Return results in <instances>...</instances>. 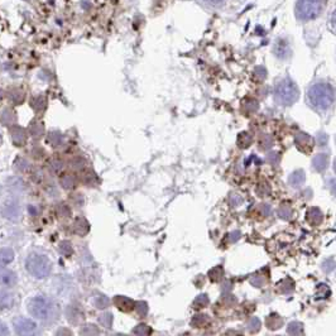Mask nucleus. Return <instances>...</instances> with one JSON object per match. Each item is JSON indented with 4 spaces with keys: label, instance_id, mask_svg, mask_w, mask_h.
Returning a JSON list of instances; mask_svg holds the SVG:
<instances>
[{
    "label": "nucleus",
    "instance_id": "25",
    "mask_svg": "<svg viewBox=\"0 0 336 336\" xmlns=\"http://www.w3.org/2000/svg\"><path fill=\"white\" fill-rule=\"evenodd\" d=\"M278 215H279V218H282V219H285V220H289L291 219V216H292V210H291V208L288 205H282L281 208H278Z\"/></svg>",
    "mask_w": 336,
    "mask_h": 336
},
{
    "label": "nucleus",
    "instance_id": "6",
    "mask_svg": "<svg viewBox=\"0 0 336 336\" xmlns=\"http://www.w3.org/2000/svg\"><path fill=\"white\" fill-rule=\"evenodd\" d=\"M13 326L18 336H41V329L38 325L27 317L14 319Z\"/></svg>",
    "mask_w": 336,
    "mask_h": 336
},
{
    "label": "nucleus",
    "instance_id": "22",
    "mask_svg": "<svg viewBox=\"0 0 336 336\" xmlns=\"http://www.w3.org/2000/svg\"><path fill=\"white\" fill-rule=\"evenodd\" d=\"M99 329L95 325H87L81 330V335L82 336H99Z\"/></svg>",
    "mask_w": 336,
    "mask_h": 336
},
{
    "label": "nucleus",
    "instance_id": "14",
    "mask_svg": "<svg viewBox=\"0 0 336 336\" xmlns=\"http://www.w3.org/2000/svg\"><path fill=\"white\" fill-rule=\"evenodd\" d=\"M14 304V296L9 292H0V310L12 308Z\"/></svg>",
    "mask_w": 336,
    "mask_h": 336
},
{
    "label": "nucleus",
    "instance_id": "20",
    "mask_svg": "<svg viewBox=\"0 0 336 336\" xmlns=\"http://www.w3.org/2000/svg\"><path fill=\"white\" fill-rule=\"evenodd\" d=\"M89 229H90V225L85 219H77L76 223H75V230H76L77 234H80V235H86Z\"/></svg>",
    "mask_w": 336,
    "mask_h": 336
},
{
    "label": "nucleus",
    "instance_id": "19",
    "mask_svg": "<svg viewBox=\"0 0 336 336\" xmlns=\"http://www.w3.org/2000/svg\"><path fill=\"white\" fill-rule=\"evenodd\" d=\"M152 329L145 323H139L133 329V336H151Z\"/></svg>",
    "mask_w": 336,
    "mask_h": 336
},
{
    "label": "nucleus",
    "instance_id": "34",
    "mask_svg": "<svg viewBox=\"0 0 336 336\" xmlns=\"http://www.w3.org/2000/svg\"><path fill=\"white\" fill-rule=\"evenodd\" d=\"M329 187L334 197H336V179H329Z\"/></svg>",
    "mask_w": 336,
    "mask_h": 336
},
{
    "label": "nucleus",
    "instance_id": "10",
    "mask_svg": "<svg viewBox=\"0 0 336 336\" xmlns=\"http://www.w3.org/2000/svg\"><path fill=\"white\" fill-rule=\"evenodd\" d=\"M295 143L301 152H310L312 149V145H314L312 144V139L308 135L304 134V133H301V134H298L296 137Z\"/></svg>",
    "mask_w": 336,
    "mask_h": 336
},
{
    "label": "nucleus",
    "instance_id": "28",
    "mask_svg": "<svg viewBox=\"0 0 336 336\" xmlns=\"http://www.w3.org/2000/svg\"><path fill=\"white\" fill-rule=\"evenodd\" d=\"M99 323L104 327H110L112 323V314H104L99 317Z\"/></svg>",
    "mask_w": 336,
    "mask_h": 336
},
{
    "label": "nucleus",
    "instance_id": "16",
    "mask_svg": "<svg viewBox=\"0 0 336 336\" xmlns=\"http://www.w3.org/2000/svg\"><path fill=\"white\" fill-rule=\"evenodd\" d=\"M66 315H67V320L71 321L72 323H79L80 321H82V319H83L82 312H81L79 308L74 307V306H70V307L67 308V312H66Z\"/></svg>",
    "mask_w": 336,
    "mask_h": 336
},
{
    "label": "nucleus",
    "instance_id": "18",
    "mask_svg": "<svg viewBox=\"0 0 336 336\" xmlns=\"http://www.w3.org/2000/svg\"><path fill=\"white\" fill-rule=\"evenodd\" d=\"M287 333L291 336H301L304 334V326H302L301 322L293 321V322L288 323Z\"/></svg>",
    "mask_w": 336,
    "mask_h": 336
},
{
    "label": "nucleus",
    "instance_id": "27",
    "mask_svg": "<svg viewBox=\"0 0 336 336\" xmlns=\"http://www.w3.org/2000/svg\"><path fill=\"white\" fill-rule=\"evenodd\" d=\"M75 178L72 176H64L61 178V185L64 186L66 190H70V189H74L75 187Z\"/></svg>",
    "mask_w": 336,
    "mask_h": 336
},
{
    "label": "nucleus",
    "instance_id": "7",
    "mask_svg": "<svg viewBox=\"0 0 336 336\" xmlns=\"http://www.w3.org/2000/svg\"><path fill=\"white\" fill-rule=\"evenodd\" d=\"M274 53L275 56L281 60L289 57L291 55V47L286 38H278L274 43Z\"/></svg>",
    "mask_w": 336,
    "mask_h": 336
},
{
    "label": "nucleus",
    "instance_id": "5",
    "mask_svg": "<svg viewBox=\"0 0 336 336\" xmlns=\"http://www.w3.org/2000/svg\"><path fill=\"white\" fill-rule=\"evenodd\" d=\"M326 0H297L296 16L298 19L310 20L322 13Z\"/></svg>",
    "mask_w": 336,
    "mask_h": 336
},
{
    "label": "nucleus",
    "instance_id": "12",
    "mask_svg": "<svg viewBox=\"0 0 336 336\" xmlns=\"http://www.w3.org/2000/svg\"><path fill=\"white\" fill-rule=\"evenodd\" d=\"M306 220L310 223L312 226H316V225H320L323 220V215L320 211V208H311L310 210L306 214Z\"/></svg>",
    "mask_w": 336,
    "mask_h": 336
},
{
    "label": "nucleus",
    "instance_id": "38",
    "mask_svg": "<svg viewBox=\"0 0 336 336\" xmlns=\"http://www.w3.org/2000/svg\"><path fill=\"white\" fill-rule=\"evenodd\" d=\"M205 1H208V4H212V5H219V4H221L224 0H205Z\"/></svg>",
    "mask_w": 336,
    "mask_h": 336
},
{
    "label": "nucleus",
    "instance_id": "30",
    "mask_svg": "<svg viewBox=\"0 0 336 336\" xmlns=\"http://www.w3.org/2000/svg\"><path fill=\"white\" fill-rule=\"evenodd\" d=\"M335 266L336 264L333 259H327L326 262L323 263V271H325V272H327V273L331 272V271L335 268Z\"/></svg>",
    "mask_w": 336,
    "mask_h": 336
},
{
    "label": "nucleus",
    "instance_id": "31",
    "mask_svg": "<svg viewBox=\"0 0 336 336\" xmlns=\"http://www.w3.org/2000/svg\"><path fill=\"white\" fill-rule=\"evenodd\" d=\"M259 326H260L259 320H258V319H252V321H250L249 323L250 331H258V330H259Z\"/></svg>",
    "mask_w": 336,
    "mask_h": 336
},
{
    "label": "nucleus",
    "instance_id": "37",
    "mask_svg": "<svg viewBox=\"0 0 336 336\" xmlns=\"http://www.w3.org/2000/svg\"><path fill=\"white\" fill-rule=\"evenodd\" d=\"M331 26L336 31V10L333 13V16H331Z\"/></svg>",
    "mask_w": 336,
    "mask_h": 336
},
{
    "label": "nucleus",
    "instance_id": "29",
    "mask_svg": "<svg viewBox=\"0 0 336 336\" xmlns=\"http://www.w3.org/2000/svg\"><path fill=\"white\" fill-rule=\"evenodd\" d=\"M135 308H137L138 314L141 315V316H145L148 312V306L145 302H138L137 304H135Z\"/></svg>",
    "mask_w": 336,
    "mask_h": 336
},
{
    "label": "nucleus",
    "instance_id": "17",
    "mask_svg": "<svg viewBox=\"0 0 336 336\" xmlns=\"http://www.w3.org/2000/svg\"><path fill=\"white\" fill-rule=\"evenodd\" d=\"M282 323H283V321H282V319L279 317V315L277 314H271L267 317L266 320V325L268 326V329L271 330L279 329V327L282 326Z\"/></svg>",
    "mask_w": 336,
    "mask_h": 336
},
{
    "label": "nucleus",
    "instance_id": "26",
    "mask_svg": "<svg viewBox=\"0 0 336 336\" xmlns=\"http://www.w3.org/2000/svg\"><path fill=\"white\" fill-rule=\"evenodd\" d=\"M208 304V297L206 295H200L199 297H196V300L193 301V307L195 308H202L205 307L206 304Z\"/></svg>",
    "mask_w": 336,
    "mask_h": 336
},
{
    "label": "nucleus",
    "instance_id": "39",
    "mask_svg": "<svg viewBox=\"0 0 336 336\" xmlns=\"http://www.w3.org/2000/svg\"><path fill=\"white\" fill-rule=\"evenodd\" d=\"M334 171H335V173H336V160H334Z\"/></svg>",
    "mask_w": 336,
    "mask_h": 336
},
{
    "label": "nucleus",
    "instance_id": "2",
    "mask_svg": "<svg viewBox=\"0 0 336 336\" xmlns=\"http://www.w3.org/2000/svg\"><path fill=\"white\" fill-rule=\"evenodd\" d=\"M307 96L308 101L315 109L327 110L334 104L335 91L330 83L317 82L310 87Z\"/></svg>",
    "mask_w": 336,
    "mask_h": 336
},
{
    "label": "nucleus",
    "instance_id": "1",
    "mask_svg": "<svg viewBox=\"0 0 336 336\" xmlns=\"http://www.w3.org/2000/svg\"><path fill=\"white\" fill-rule=\"evenodd\" d=\"M27 310L34 319L42 322H53L57 319L58 308L51 298L46 296H34L28 301Z\"/></svg>",
    "mask_w": 336,
    "mask_h": 336
},
{
    "label": "nucleus",
    "instance_id": "33",
    "mask_svg": "<svg viewBox=\"0 0 336 336\" xmlns=\"http://www.w3.org/2000/svg\"><path fill=\"white\" fill-rule=\"evenodd\" d=\"M56 336H72V333L68 329H66V327H62V329L58 330Z\"/></svg>",
    "mask_w": 336,
    "mask_h": 336
},
{
    "label": "nucleus",
    "instance_id": "35",
    "mask_svg": "<svg viewBox=\"0 0 336 336\" xmlns=\"http://www.w3.org/2000/svg\"><path fill=\"white\" fill-rule=\"evenodd\" d=\"M61 208H62V210H61V211H60V212H61L62 216H68V215L71 214V210L67 208V206L62 205V206H61Z\"/></svg>",
    "mask_w": 336,
    "mask_h": 336
},
{
    "label": "nucleus",
    "instance_id": "8",
    "mask_svg": "<svg viewBox=\"0 0 336 336\" xmlns=\"http://www.w3.org/2000/svg\"><path fill=\"white\" fill-rule=\"evenodd\" d=\"M114 304L123 312H131L135 308V302L127 296H115Z\"/></svg>",
    "mask_w": 336,
    "mask_h": 336
},
{
    "label": "nucleus",
    "instance_id": "36",
    "mask_svg": "<svg viewBox=\"0 0 336 336\" xmlns=\"http://www.w3.org/2000/svg\"><path fill=\"white\" fill-rule=\"evenodd\" d=\"M223 336H241L239 333H237V331H233V330H230V331H226L225 334H223Z\"/></svg>",
    "mask_w": 336,
    "mask_h": 336
},
{
    "label": "nucleus",
    "instance_id": "13",
    "mask_svg": "<svg viewBox=\"0 0 336 336\" xmlns=\"http://www.w3.org/2000/svg\"><path fill=\"white\" fill-rule=\"evenodd\" d=\"M288 181H289V185H291L292 187L300 189L304 183V181H306V175H304V172L302 170H297L289 176Z\"/></svg>",
    "mask_w": 336,
    "mask_h": 336
},
{
    "label": "nucleus",
    "instance_id": "3",
    "mask_svg": "<svg viewBox=\"0 0 336 336\" xmlns=\"http://www.w3.org/2000/svg\"><path fill=\"white\" fill-rule=\"evenodd\" d=\"M26 269L35 278H46L52 272V262L43 254L32 253L27 256Z\"/></svg>",
    "mask_w": 336,
    "mask_h": 336
},
{
    "label": "nucleus",
    "instance_id": "40",
    "mask_svg": "<svg viewBox=\"0 0 336 336\" xmlns=\"http://www.w3.org/2000/svg\"><path fill=\"white\" fill-rule=\"evenodd\" d=\"M112 336H125V335H122V334H115V335H112Z\"/></svg>",
    "mask_w": 336,
    "mask_h": 336
},
{
    "label": "nucleus",
    "instance_id": "9",
    "mask_svg": "<svg viewBox=\"0 0 336 336\" xmlns=\"http://www.w3.org/2000/svg\"><path fill=\"white\" fill-rule=\"evenodd\" d=\"M16 274L10 269H0V286L4 287H13L16 285Z\"/></svg>",
    "mask_w": 336,
    "mask_h": 336
},
{
    "label": "nucleus",
    "instance_id": "4",
    "mask_svg": "<svg viewBox=\"0 0 336 336\" xmlns=\"http://www.w3.org/2000/svg\"><path fill=\"white\" fill-rule=\"evenodd\" d=\"M298 87L295 82L289 79L279 81L274 89V97L277 103L283 106H289L298 99Z\"/></svg>",
    "mask_w": 336,
    "mask_h": 336
},
{
    "label": "nucleus",
    "instance_id": "15",
    "mask_svg": "<svg viewBox=\"0 0 336 336\" xmlns=\"http://www.w3.org/2000/svg\"><path fill=\"white\" fill-rule=\"evenodd\" d=\"M14 252L10 248H1L0 249V267L7 266L9 263L13 262Z\"/></svg>",
    "mask_w": 336,
    "mask_h": 336
},
{
    "label": "nucleus",
    "instance_id": "32",
    "mask_svg": "<svg viewBox=\"0 0 336 336\" xmlns=\"http://www.w3.org/2000/svg\"><path fill=\"white\" fill-rule=\"evenodd\" d=\"M0 336H10L9 329H8L7 325L1 322V321H0Z\"/></svg>",
    "mask_w": 336,
    "mask_h": 336
},
{
    "label": "nucleus",
    "instance_id": "24",
    "mask_svg": "<svg viewBox=\"0 0 336 336\" xmlns=\"http://www.w3.org/2000/svg\"><path fill=\"white\" fill-rule=\"evenodd\" d=\"M208 322H210V320L206 317V315H197V316L193 317V320H192V323H193L196 327H204L205 325H208Z\"/></svg>",
    "mask_w": 336,
    "mask_h": 336
},
{
    "label": "nucleus",
    "instance_id": "21",
    "mask_svg": "<svg viewBox=\"0 0 336 336\" xmlns=\"http://www.w3.org/2000/svg\"><path fill=\"white\" fill-rule=\"evenodd\" d=\"M94 304L96 308H106L110 304V300L106 296L100 295L94 300Z\"/></svg>",
    "mask_w": 336,
    "mask_h": 336
},
{
    "label": "nucleus",
    "instance_id": "23",
    "mask_svg": "<svg viewBox=\"0 0 336 336\" xmlns=\"http://www.w3.org/2000/svg\"><path fill=\"white\" fill-rule=\"evenodd\" d=\"M60 252H61L62 256H70L71 254L74 253V250H72V247H71L70 241H66V240L61 241V243H60Z\"/></svg>",
    "mask_w": 336,
    "mask_h": 336
},
{
    "label": "nucleus",
    "instance_id": "11",
    "mask_svg": "<svg viewBox=\"0 0 336 336\" xmlns=\"http://www.w3.org/2000/svg\"><path fill=\"white\" fill-rule=\"evenodd\" d=\"M329 166V156L325 153H320L315 156L312 160V167L317 172H323Z\"/></svg>",
    "mask_w": 336,
    "mask_h": 336
}]
</instances>
